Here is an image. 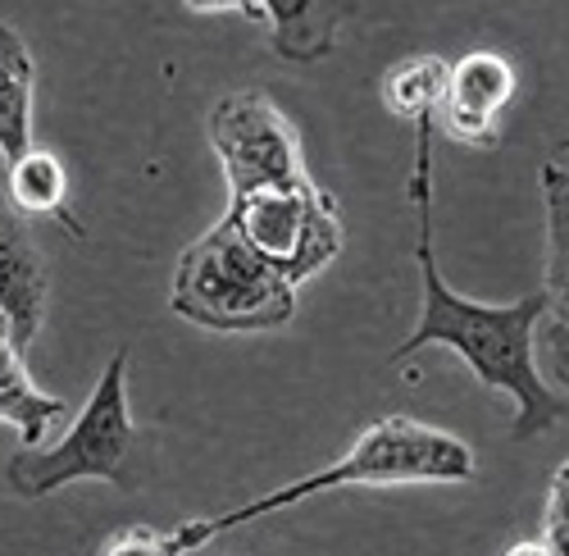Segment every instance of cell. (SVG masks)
<instances>
[{
    "instance_id": "6",
    "label": "cell",
    "mask_w": 569,
    "mask_h": 556,
    "mask_svg": "<svg viewBox=\"0 0 569 556\" xmlns=\"http://www.w3.org/2000/svg\"><path fill=\"white\" fill-rule=\"evenodd\" d=\"M210 147L223 165L228 197L306 178L301 137L264 91H232L210 110Z\"/></svg>"
},
{
    "instance_id": "14",
    "label": "cell",
    "mask_w": 569,
    "mask_h": 556,
    "mask_svg": "<svg viewBox=\"0 0 569 556\" xmlns=\"http://www.w3.org/2000/svg\"><path fill=\"white\" fill-rule=\"evenodd\" d=\"M64 415H69V406L60 397L41 393L28 379L23 356H14V351L0 356V420L14 425L28 447H46V438H51V429L64 420Z\"/></svg>"
},
{
    "instance_id": "15",
    "label": "cell",
    "mask_w": 569,
    "mask_h": 556,
    "mask_svg": "<svg viewBox=\"0 0 569 556\" xmlns=\"http://www.w3.org/2000/svg\"><path fill=\"white\" fill-rule=\"evenodd\" d=\"M214 538L210 516H192L173 529H156V525H128L119 534H110L101 543V556H187Z\"/></svg>"
},
{
    "instance_id": "18",
    "label": "cell",
    "mask_w": 569,
    "mask_h": 556,
    "mask_svg": "<svg viewBox=\"0 0 569 556\" xmlns=\"http://www.w3.org/2000/svg\"><path fill=\"white\" fill-rule=\"evenodd\" d=\"M506 556H556L542 538H529V543H515V547H506Z\"/></svg>"
},
{
    "instance_id": "1",
    "label": "cell",
    "mask_w": 569,
    "mask_h": 556,
    "mask_svg": "<svg viewBox=\"0 0 569 556\" xmlns=\"http://www.w3.org/2000/svg\"><path fill=\"white\" fill-rule=\"evenodd\" d=\"M433 132L438 123L415 128V173H410V201H415V260H419V319L410 338L392 351V365L410 360L423 347H451L473 379L492 393L515 401L510 438L529 443L565 420V401L547 388L538 369V329L547 319V297L529 292L506 306L465 301L438 269L433 251Z\"/></svg>"
},
{
    "instance_id": "9",
    "label": "cell",
    "mask_w": 569,
    "mask_h": 556,
    "mask_svg": "<svg viewBox=\"0 0 569 556\" xmlns=\"http://www.w3.org/2000/svg\"><path fill=\"white\" fill-rule=\"evenodd\" d=\"M32 106H37V60L14 23L0 19V156L19 160L32 151Z\"/></svg>"
},
{
    "instance_id": "7",
    "label": "cell",
    "mask_w": 569,
    "mask_h": 556,
    "mask_svg": "<svg viewBox=\"0 0 569 556\" xmlns=\"http://www.w3.org/2000/svg\"><path fill=\"white\" fill-rule=\"evenodd\" d=\"M519 73L497 51H469L451 64L447 101L438 110V128L460 147H497L501 110L515 101Z\"/></svg>"
},
{
    "instance_id": "10",
    "label": "cell",
    "mask_w": 569,
    "mask_h": 556,
    "mask_svg": "<svg viewBox=\"0 0 569 556\" xmlns=\"http://www.w3.org/2000/svg\"><path fill=\"white\" fill-rule=\"evenodd\" d=\"M247 19L269 23L273 32V51L282 60H301L315 64L333 51V37L342 23V6H247Z\"/></svg>"
},
{
    "instance_id": "8",
    "label": "cell",
    "mask_w": 569,
    "mask_h": 556,
    "mask_svg": "<svg viewBox=\"0 0 569 556\" xmlns=\"http://www.w3.org/2000/svg\"><path fill=\"white\" fill-rule=\"evenodd\" d=\"M0 310L14 319V351L28 356L46 319V260L32 219L14 210L6 182H0Z\"/></svg>"
},
{
    "instance_id": "20",
    "label": "cell",
    "mask_w": 569,
    "mask_h": 556,
    "mask_svg": "<svg viewBox=\"0 0 569 556\" xmlns=\"http://www.w3.org/2000/svg\"><path fill=\"white\" fill-rule=\"evenodd\" d=\"M560 147H565V151H569V137H565V142H560Z\"/></svg>"
},
{
    "instance_id": "13",
    "label": "cell",
    "mask_w": 569,
    "mask_h": 556,
    "mask_svg": "<svg viewBox=\"0 0 569 556\" xmlns=\"http://www.w3.org/2000/svg\"><path fill=\"white\" fill-rule=\"evenodd\" d=\"M542 182V210H547V319L569 329V173L560 165L538 169Z\"/></svg>"
},
{
    "instance_id": "2",
    "label": "cell",
    "mask_w": 569,
    "mask_h": 556,
    "mask_svg": "<svg viewBox=\"0 0 569 556\" xmlns=\"http://www.w3.org/2000/svg\"><path fill=\"white\" fill-rule=\"evenodd\" d=\"M479 475V456H473L456 434L433 429L423 420H410V415H388V420H373L342 460L323 466L315 475H301L297 484H282L264 497L242 502L237 512L210 516L214 538L251 525L269 512H288V506H301L319 493H342V488H401V484H469Z\"/></svg>"
},
{
    "instance_id": "17",
    "label": "cell",
    "mask_w": 569,
    "mask_h": 556,
    "mask_svg": "<svg viewBox=\"0 0 569 556\" xmlns=\"http://www.w3.org/2000/svg\"><path fill=\"white\" fill-rule=\"evenodd\" d=\"M538 351L547 356V369H551V379L569 393V329L556 319H542V329H538Z\"/></svg>"
},
{
    "instance_id": "4",
    "label": "cell",
    "mask_w": 569,
    "mask_h": 556,
    "mask_svg": "<svg viewBox=\"0 0 569 556\" xmlns=\"http://www.w3.org/2000/svg\"><path fill=\"white\" fill-rule=\"evenodd\" d=\"M132 447H137V425H132V406H128V347H119L110 356V365L101 369L91 397L82 401V410L73 415L69 434L60 443L14 451L6 460V484L23 502L51 497L82 479L132 488V479H128Z\"/></svg>"
},
{
    "instance_id": "5",
    "label": "cell",
    "mask_w": 569,
    "mask_h": 556,
    "mask_svg": "<svg viewBox=\"0 0 569 556\" xmlns=\"http://www.w3.org/2000/svg\"><path fill=\"white\" fill-rule=\"evenodd\" d=\"M223 224L292 288L333 265L347 242L333 192H323L310 173L282 188L228 197Z\"/></svg>"
},
{
    "instance_id": "3",
    "label": "cell",
    "mask_w": 569,
    "mask_h": 556,
    "mask_svg": "<svg viewBox=\"0 0 569 556\" xmlns=\"http://www.w3.org/2000/svg\"><path fill=\"white\" fill-rule=\"evenodd\" d=\"M169 310L210 334H260L297 315V288L219 219L178 256Z\"/></svg>"
},
{
    "instance_id": "19",
    "label": "cell",
    "mask_w": 569,
    "mask_h": 556,
    "mask_svg": "<svg viewBox=\"0 0 569 556\" xmlns=\"http://www.w3.org/2000/svg\"><path fill=\"white\" fill-rule=\"evenodd\" d=\"M6 351H14V319L0 310V356H6ZM14 356H19V351H14Z\"/></svg>"
},
{
    "instance_id": "12",
    "label": "cell",
    "mask_w": 569,
    "mask_h": 556,
    "mask_svg": "<svg viewBox=\"0 0 569 556\" xmlns=\"http://www.w3.org/2000/svg\"><path fill=\"white\" fill-rule=\"evenodd\" d=\"M447 78H451V64L442 56H410V60H397L388 64L383 73V106L419 128V123H438V110L447 101Z\"/></svg>"
},
{
    "instance_id": "16",
    "label": "cell",
    "mask_w": 569,
    "mask_h": 556,
    "mask_svg": "<svg viewBox=\"0 0 569 556\" xmlns=\"http://www.w3.org/2000/svg\"><path fill=\"white\" fill-rule=\"evenodd\" d=\"M542 543L556 556H569V460L556 470V479L547 488V534H542Z\"/></svg>"
},
{
    "instance_id": "11",
    "label": "cell",
    "mask_w": 569,
    "mask_h": 556,
    "mask_svg": "<svg viewBox=\"0 0 569 556\" xmlns=\"http://www.w3.org/2000/svg\"><path fill=\"white\" fill-rule=\"evenodd\" d=\"M6 197L14 201V210L23 219H69V169L56 151L32 147L19 160H10V178H6Z\"/></svg>"
}]
</instances>
